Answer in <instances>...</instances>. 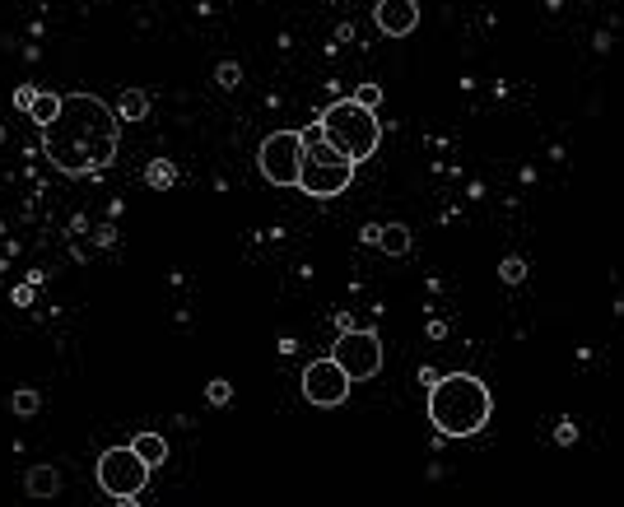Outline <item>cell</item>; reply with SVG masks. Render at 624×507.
<instances>
[{"mask_svg": "<svg viewBox=\"0 0 624 507\" xmlns=\"http://www.w3.org/2000/svg\"><path fill=\"white\" fill-rule=\"evenodd\" d=\"M42 145L56 168L94 173L117 154V117L89 94L61 98V112L42 126Z\"/></svg>", "mask_w": 624, "mask_h": 507, "instance_id": "1", "label": "cell"}, {"mask_svg": "<svg viewBox=\"0 0 624 507\" xmlns=\"http://www.w3.org/2000/svg\"><path fill=\"white\" fill-rule=\"evenodd\" d=\"M494 401H489V387L471 373H452V377H434L429 387V424L448 438H471L489 424Z\"/></svg>", "mask_w": 624, "mask_h": 507, "instance_id": "2", "label": "cell"}, {"mask_svg": "<svg viewBox=\"0 0 624 507\" xmlns=\"http://www.w3.org/2000/svg\"><path fill=\"white\" fill-rule=\"evenodd\" d=\"M322 140L336 149V154H345L350 163H364V159H373V149H378L382 126H378V117H373V107L345 98V103H331L322 112Z\"/></svg>", "mask_w": 624, "mask_h": 507, "instance_id": "3", "label": "cell"}, {"mask_svg": "<svg viewBox=\"0 0 624 507\" xmlns=\"http://www.w3.org/2000/svg\"><path fill=\"white\" fill-rule=\"evenodd\" d=\"M350 177H354V163L345 159V154H336V149L326 145V140H308V135H303L299 187L308 191V196H317V201H326V196H340V191L350 187Z\"/></svg>", "mask_w": 624, "mask_h": 507, "instance_id": "4", "label": "cell"}, {"mask_svg": "<svg viewBox=\"0 0 624 507\" xmlns=\"http://www.w3.org/2000/svg\"><path fill=\"white\" fill-rule=\"evenodd\" d=\"M299 163H303V131H275L261 145V177L275 187H299Z\"/></svg>", "mask_w": 624, "mask_h": 507, "instance_id": "5", "label": "cell"}, {"mask_svg": "<svg viewBox=\"0 0 624 507\" xmlns=\"http://www.w3.org/2000/svg\"><path fill=\"white\" fill-rule=\"evenodd\" d=\"M145 480H150V466H145L131 447H112V452H103V461H98V484H103L112 498H136L140 489H145Z\"/></svg>", "mask_w": 624, "mask_h": 507, "instance_id": "6", "label": "cell"}, {"mask_svg": "<svg viewBox=\"0 0 624 507\" xmlns=\"http://www.w3.org/2000/svg\"><path fill=\"white\" fill-rule=\"evenodd\" d=\"M331 359L345 368L350 382H368L382 368V340L373 331H345L336 340V349H331Z\"/></svg>", "mask_w": 624, "mask_h": 507, "instance_id": "7", "label": "cell"}, {"mask_svg": "<svg viewBox=\"0 0 624 507\" xmlns=\"http://www.w3.org/2000/svg\"><path fill=\"white\" fill-rule=\"evenodd\" d=\"M303 396H308L312 405H340L350 396V377H345V368H340L336 359H317V363H308V373H303Z\"/></svg>", "mask_w": 624, "mask_h": 507, "instance_id": "8", "label": "cell"}, {"mask_svg": "<svg viewBox=\"0 0 624 507\" xmlns=\"http://www.w3.org/2000/svg\"><path fill=\"white\" fill-rule=\"evenodd\" d=\"M382 33H392V38H406L410 28L420 24V5L415 0H378V10H373Z\"/></svg>", "mask_w": 624, "mask_h": 507, "instance_id": "9", "label": "cell"}, {"mask_svg": "<svg viewBox=\"0 0 624 507\" xmlns=\"http://www.w3.org/2000/svg\"><path fill=\"white\" fill-rule=\"evenodd\" d=\"M131 452H136L145 466H159V461H168V442H163L159 433H140V438L131 442Z\"/></svg>", "mask_w": 624, "mask_h": 507, "instance_id": "10", "label": "cell"}, {"mask_svg": "<svg viewBox=\"0 0 624 507\" xmlns=\"http://www.w3.org/2000/svg\"><path fill=\"white\" fill-rule=\"evenodd\" d=\"M373 242H378L382 252H392V256H401V252H410V233L401 224H387V228H378L373 233Z\"/></svg>", "mask_w": 624, "mask_h": 507, "instance_id": "11", "label": "cell"}, {"mask_svg": "<svg viewBox=\"0 0 624 507\" xmlns=\"http://www.w3.org/2000/svg\"><path fill=\"white\" fill-rule=\"evenodd\" d=\"M28 112H33V121H38V126H47V121L61 112V94H38L33 103H28Z\"/></svg>", "mask_w": 624, "mask_h": 507, "instance_id": "12", "label": "cell"}, {"mask_svg": "<svg viewBox=\"0 0 624 507\" xmlns=\"http://www.w3.org/2000/svg\"><path fill=\"white\" fill-rule=\"evenodd\" d=\"M28 489L42 494V498H52L56 494V470H33V475H28Z\"/></svg>", "mask_w": 624, "mask_h": 507, "instance_id": "13", "label": "cell"}, {"mask_svg": "<svg viewBox=\"0 0 624 507\" xmlns=\"http://www.w3.org/2000/svg\"><path fill=\"white\" fill-rule=\"evenodd\" d=\"M122 117H131V121L145 117V94H136V89H131V94L122 98Z\"/></svg>", "mask_w": 624, "mask_h": 507, "instance_id": "14", "label": "cell"}, {"mask_svg": "<svg viewBox=\"0 0 624 507\" xmlns=\"http://www.w3.org/2000/svg\"><path fill=\"white\" fill-rule=\"evenodd\" d=\"M378 98H382V89H378V84H359V94H354V103L378 107Z\"/></svg>", "mask_w": 624, "mask_h": 507, "instance_id": "15", "label": "cell"}, {"mask_svg": "<svg viewBox=\"0 0 624 507\" xmlns=\"http://www.w3.org/2000/svg\"><path fill=\"white\" fill-rule=\"evenodd\" d=\"M522 275H527V266H522L517 256H513V261H503V280H508V284H517Z\"/></svg>", "mask_w": 624, "mask_h": 507, "instance_id": "16", "label": "cell"}, {"mask_svg": "<svg viewBox=\"0 0 624 507\" xmlns=\"http://www.w3.org/2000/svg\"><path fill=\"white\" fill-rule=\"evenodd\" d=\"M14 410H19V414H33V410H38V396H33V391H19V396H14Z\"/></svg>", "mask_w": 624, "mask_h": 507, "instance_id": "17", "label": "cell"}]
</instances>
